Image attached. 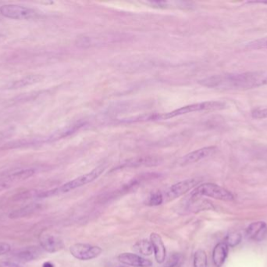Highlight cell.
I'll use <instances>...</instances> for the list:
<instances>
[{
	"label": "cell",
	"instance_id": "obj_1",
	"mask_svg": "<svg viewBox=\"0 0 267 267\" xmlns=\"http://www.w3.org/2000/svg\"><path fill=\"white\" fill-rule=\"evenodd\" d=\"M206 87L222 91H242L267 85V72L224 74L201 80Z\"/></svg>",
	"mask_w": 267,
	"mask_h": 267
},
{
	"label": "cell",
	"instance_id": "obj_2",
	"mask_svg": "<svg viewBox=\"0 0 267 267\" xmlns=\"http://www.w3.org/2000/svg\"><path fill=\"white\" fill-rule=\"evenodd\" d=\"M105 166L99 165V166L95 168L93 170H91V172H89L88 173L84 174V175L76 178L74 180L67 182V184H63L59 188H56L53 190H47V191L39 192L37 196L39 198H47V197H51V196L57 195V194H64V193L75 190L77 188L90 184L91 182L96 180L105 171Z\"/></svg>",
	"mask_w": 267,
	"mask_h": 267
},
{
	"label": "cell",
	"instance_id": "obj_3",
	"mask_svg": "<svg viewBox=\"0 0 267 267\" xmlns=\"http://www.w3.org/2000/svg\"><path fill=\"white\" fill-rule=\"evenodd\" d=\"M227 108L226 103L221 101H207V102L197 103L190 104L177 110L168 113L156 114V120L170 119L174 117L180 116L188 113L196 112V111H211V110H222Z\"/></svg>",
	"mask_w": 267,
	"mask_h": 267
},
{
	"label": "cell",
	"instance_id": "obj_4",
	"mask_svg": "<svg viewBox=\"0 0 267 267\" xmlns=\"http://www.w3.org/2000/svg\"><path fill=\"white\" fill-rule=\"evenodd\" d=\"M202 196L223 202H231L234 200V195L231 191L221 186L210 183L198 186L192 193V198H199Z\"/></svg>",
	"mask_w": 267,
	"mask_h": 267
},
{
	"label": "cell",
	"instance_id": "obj_5",
	"mask_svg": "<svg viewBox=\"0 0 267 267\" xmlns=\"http://www.w3.org/2000/svg\"><path fill=\"white\" fill-rule=\"evenodd\" d=\"M70 251L75 259H79L82 261H88V260L97 258L101 255L103 250L99 246L79 243V244L72 245L70 248Z\"/></svg>",
	"mask_w": 267,
	"mask_h": 267
},
{
	"label": "cell",
	"instance_id": "obj_6",
	"mask_svg": "<svg viewBox=\"0 0 267 267\" xmlns=\"http://www.w3.org/2000/svg\"><path fill=\"white\" fill-rule=\"evenodd\" d=\"M0 14L7 18L25 20L32 18L35 12L32 9L18 5H4L0 8Z\"/></svg>",
	"mask_w": 267,
	"mask_h": 267
},
{
	"label": "cell",
	"instance_id": "obj_7",
	"mask_svg": "<svg viewBox=\"0 0 267 267\" xmlns=\"http://www.w3.org/2000/svg\"><path fill=\"white\" fill-rule=\"evenodd\" d=\"M199 183L197 179H188L178 182L177 184H173L168 190H166V198L167 202L175 200L176 198H180V196L184 195L189 190L195 188Z\"/></svg>",
	"mask_w": 267,
	"mask_h": 267
},
{
	"label": "cell",
	"instance_id": "obj_8",
	"mask_svg": "<svg viewBox=\"0 0 267 267\" xmlns=\"http://www.w3.org/2000/svg\"><path fill=\"white\" fill-rule=\"evenodd\" d=\"M216 151H217V148L215 147H207L193 151L181 157V159L180 160V165H187L189 164L195 163L201 160L209 157L210 155H213Z\"/></svg>",
	"mask_w": 267,
	"mask_h": 267
},
{
	"label": "cell",
	"instance_id": "obj_9",
	"mask_svg": "<svg viewBox=\"0 0 267 267\" xmlns=\"http://www.w3.org/2000/svg\"><path fill=\"white\" fill-rule=\"evenodd\" d=\"M40 245L42 249L47 252L55 253L63 249V242L59 236L49 234L41 235Z\"/></svg>",
	"mask_w": 267,
	"mask_h": 267
},
{
	"label": "cell",
	"instance_id": "obj_10",
	"mask_svg": "<svg viewBox=\"0 0 267 267\" xmlns=\"http://www.w3.org/2000/svg\"><path fill=\"white\" fill-rule=\"evenodd\" d=\"M247 237L250 240L261 241L267 235V224L263 221L252 222L246 231Z\"/></svg>",
	"mask_w": 267,
	"mask_h": 267
},
{
	"label": "cell",
	"instance_id": "obj_11",
	"mask_svg": "<svg viewBox=\"0 0 267 267\" xmlns=\"http://www.w3.org/2000/svg\"><path fill=\"white\" fill-rule=\"evenodd\" d=\"M118 259L123 264L132 267H148L152 264L148 259L133 253H122L118 256Z\"/></svg>",
	"mask_w": 267,
	"mask_h": 267
},
{
	"label": "cell",
	"instance_id": "obj_12",
	"mask_svg": "<svg viewBox=\"0 0 267 267\" xmlns=\"http://www.w3.org/2000/svg\"><path fill=\"white\" fill-rule=\"evenodd\" d=\"M42 255L40 249L36 246L26 247L15 253L14 256L19 263H29L39 259Z\"/></svg>",
	"mask_w": 267,
	"mask_h": 267
},
{
	"label": "cell",
	"instance_id": "obj_13",
	"mask_svg": "<svg viewBox=\"0 0 267 267\" xmlns=\"http://www.w3.org/2000/svg\"><path fill=\"white\" fill-rule=\"evenodd\" d=\"M150 241L152 243L155 259L158 263H163L166 260V248L164 245L162 237L156 233L150 235Z\"/></svg>",
	"mask_w": 267,
	"mask_h": 267
},
{
	"label": "cell",
	"instance_id": "obj_14",
	"mask_svg": "<svg viewBox=\"0 0 267 267\" xmlns=\"http://www.w3.org/2000/svg\"><path fill=\"white\" fill-rule=\"evenodd\" d=\"M228 246L225 242L219 243L215 246L213 251V261L215 267H221L224 264L228 255Z\"/></svg>",
	"mask_w": 267,
	"mask_h": 267
},
{
	"label": "cell",
	"instance_id": "obj_15",
	"mask_svg": "<svg viewBox=\"0 0 267 267\" xmlns=\"http://www.w3.org/2000/svg\"><path fill=\"white\" fill-rule=\"evenodd\" d=\"M39 208V204H30L14 211L9 215L10 219H18L31 215Z\"/></svg>",
	"mask_w": 267,
	"mask_h": 267
},
{
	"label": "cell",
	"instance_id": "obj_16",
	"mask_svg": "<svg viewBox=\"0 0 267 267\" xmlns=\"http://www.w3.org/2000/svg\"><path fill=\"white\" fill-rule=\"evenodd\" d=\"M134 249L137 252L146 256H149L153 252L152 243L148 240H141L138 241L134 246Z\"/></svg>",
	"mask_w": 267,
	"mask_h": 267
},
{
	"label": "cell",
	"instance_id": "obj_17",
	"mask_svg": "<svg viewBox=\"0 0 267 267\" xmlns=\"http://www.w3.org/2000/svg\"><path fill=\"white\" fill-rule=\"evenodd\" d=\"M42 79H43V77L39 76V75L27 76L25 79L19 80L17 82H15L11 86V88H13V89H17V88L24 87V86H29V85H32V84L40 82Z\"/></svg>",
	"mask_w": 267,
	"mask_h": 267
},
{
	"label": "cell",
	"instance_id": "obj_18",
	"mask_svg": "<svg viewBox=\"0 0 267 267\" xmlns=\"http://www.w3.org/2000/svg\"><path fill=\"white\" fill-rule=\"evenodd\" d=\"M208 260L206 251L203 249H198L194 255V267H207Z\"/></svg>",
	"mask_w": 267,
	"mask_h": 267
},
{
	"label": "cell",
	"instance_id": "obj_19",
	"mask_svg": "<svg viewBox=\"0 0 267 267\" xmlns=\"http://www.w3.org/2000/svg\"><path fill=\"white\" fill-rule=\"evenodd\" d=\"M163 202V196L160 190L152 192L146 198V204L148 206H158Z\"/></svg>",
	"mask_w": 267,
	"mask_h": 267
},
{
	"label": "cell",
	"instance_id": "obj_20",
	"mask_svg": "<svg viewBox=\"0 0 267 267\" xmlns=\"http://www.w3.org/2000/svg\"><path fill=\"white\" fill-rule=\"evenodd\" d=\"M35 173V172L33 170H25L22 171L16 172L12 175H10L8 177V181L10 182H17L25 180L28 178L32 176L33 174Z\"/></svg>",
	"mask_w": 267,
	"mask_h": 267
},
{
	"label": "cell",
	"instance_id": "obj_21",
	"mask_svg": "<svg viewBox=\"0 0 267 267\" xmlns=\"http://www.w3.org/2000/svg\"><path fill=\"white\" fill-rule=\"evenodd\" d=\"M241 240H242V235L240 233L232 232L227 235L225 243L227 244V246L235 248L241 243Z\"/></svg>",
	"mask_w": 267,
	"mask_h": 267
},
{
	"label": "cell",
	"instance_id": "obj_22",
	"mask_svg": "<svg viewBox=\"0 0 267 267\" xmlns=\"http://www.w3.org/2000/svg\"><path fill=\"white\" fill-rule=\"evenodd\" d=\"M248 49H267V36L263 37L261 39H256L246 45Z\"/></svg>",
	"mask_w": 267,
	"mask_h": 267
},
{
	"label": "cell",
	"instance_id": "obj_23",
	"mask_svg": "<svg viewBox=\"0 0 267 267\" xmlns=\"http://www.w3.org/2000/svg\"><path fill=\"white\" fill-rule=\"evenodd\" d=\"M181 256L180 254L178 253H174L172 255H170L168 259L166 260L165 263V267H176L180 263Z\"/></svg>",
	"mask_w": 267,
	"mask_h": 267
},
{
	"label": "cell",
	"instance_id": "obj_24",
	"mask_svg": "<svg viewBox=\"0 0 267 267\" xmlns=\"http://www.w3.org/2000/svg\"><path fill=\"white\" fill-rule=\"evenodd\" d=\"M252 117L255 119H264L267 118V108L256 109L252 111Z\"/></svg>",
	"mask_w": 267,
	"mask_h": 267
},
{
	"label": "cell",
	"instance_id": "obj_25",
	"mask_svg": "<svg viewBox=\"0 0 267 267\" xmlns=\"http://www.w3.org/2000/svg\"><path fill=\"white\" fill-rule=\"evenodd\" d=\"M0 267H24L22 263L12 260H6L0 262Z\"/></svg>",
	"mask_w": 267,
	"mask_h": 267
},
{
	"label": "cell",
	"instance_id": "obj_26",
	"mask_svg": "<svg viewBox=\"0 0 267 267\" xmlns=\"http://www.w3.org/2000/svg\"><path fill=\"white\" fill-rule=\"evenodd\" d=\"M10 250H11V246L9 244L0 242V256L10 252Z\"/></svg>",
	"mask_w": 267,
	"mask_h": 267
},
{
	"label": "cell",
	"instance_id": "obj_27",
	"mask_svg": "<svg viewBox=\"0 0 267 267\" xmlns=\"http://www.w3.org/2000/svg\"><path fill=\"white\" fill-rule=\"evenodd\" d=\"M43 267H54L53 263H51L50 262H45V263L43 264Z\"/></svg>",
	"mask_w": 267,
	"mask_h": 267
},
{
	"label": "cell",
	"instance_id": "obj_28",
	"mask_svg": "<svg viewBox=\"0 0 267 267\" xmlns=\"http://www.w3.org/2000/svg\"></svg>",
	"mask_w": 267,
	"mask_h": 267
}]
</instances>
